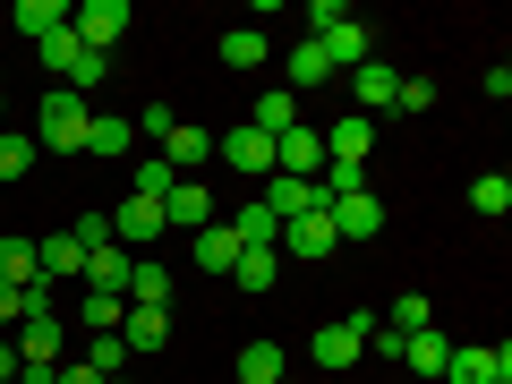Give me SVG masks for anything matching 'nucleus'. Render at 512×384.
<instances>
[{
	"instance_id": "bb28decb",
	"label": "nucleus",
	"mask_w": 512,
	"mask_h": 384,
	"mask_svg": "<svg viewBox=\"0 0 512 384\" xmlns=\"http://www.w3.org/2000/svg\"><path fill=\"white\" fill-rule=\"evenodd\" d=\"M35 60L60 77V86H69V77H77V60H86V43H77L69 26H60V35H43V43H35Z\"/></svg>"
},
{
	"instance_id": "f257e3e1",
	"label": "nucleus",
	"mask_w": 512,
	"mask_h": 384,
	"mask_svg": "<svg viewBox=\"0 0 512 384\" xmlns=\"http://www.w3.org/2000/svg\"><path fill=\"white\" fill-rule=\"evenodd\" d=\"M86 94L77 86H60V94H43V120H35V146L43 154H86Z\"/></svg>"
},
{
	"instance_id": "c85d7f7f",
	"label": "nucleus",
	"mask_w": 512,
	"mask_h": 384,
	"mask_svg": "<svg viewBox=\"0 0 512 384\" xmlns=\"http://www.w3.org/2000/svg\"><path fill=\"white\" fill-rule=\"evenodd\" d=\"M60 26H69V9H60V0H18V35H26V43L60 35Z\"/></svg>"
},
{
	"instance_id": "0eeeda50",
	"label": "nucleus",
	"mask_w": 512,
	"mask_h": 384,
	"mask_svg": "<svg viewBox=\"0 0 512 384\" xmlns=\"http://www.w3.org/2000/svg\"><path fill=\"white\" fill-rule=\"evenodd\" d=\"M35 274L52 282V291H60V282H77V274H86V239H77V231H52V239H35Z\"/></svg>"
},
{
	"instance_id": "a878e982",
	"label": "nucleus",
	"mask_w": 512,
	"mask_h": 384,
	"mask_svg": "<svg viewBox=\"0 0 512 384\" xmlns=\"http://www.w3.org/2000/svg\"><path fill=\"white\" fill-rule=\"evenodd\" d=\"M0 282H9V291L43 282V274H35V239H26V231H9V239H0Z\"/></svg>"
},
{
	"instance_id": "b1692460",
	"label": "nucleus",
	"mask_w": 512,
	"mask_h": 384,
	"mask_svg": "<svg viewBox=\"0 0 512 384\" xmlns=\"http://www.w3.org/2000/svg\"><path fill=\"white\" fill-rule=\"evenodd\" d=\"M222 222H231V239H239V248H274V239H282V222L274 214H265V205H239V214H222Z\"/></svg>"
},
{
	"instance_id": "473e14b6",
	"label": "nucleus",
	"mask_w": 512,
	"mask_h": 384,
	"mask_svg": "<svg viewBox=\"0 0 512 384\" xmlns=\"http://www.w3.org/2000/svg\"><path fill=\"white\" fill-rule=\"evenodd\" d=\"M291 86H333V60H325V52H316V43H308V35H299V43H291Z\"/></svg>"
},
{
	"instance_id": "7c9ffc66",
	"label": "nucleus",
	"mask_w": 512,
	"mask_h": 384,
	"mask_svg": "<svg viewBox=\"0 0 512 384\" xmlns=\"http://www.w3.org/2000/svg\"><path fill=\"white\" fill-rule=\"evenodd\" d=\"M128 180H137V188H128V197H154V205H163V197H171V188H180V171H171V163H163V154H146V163L128 171Z\"/></svg>"
},
{
	"instance_id": "58836bf2",
	"label": "nucleus",
	"mask_w": 512,
	"mask_h": 384,
	"mask_svg": "<svg viewBox=\"0 0 512 384\" xmlns=\"http://www.w3.org/2000/svg\"><path fill=\"white\" fill-rule=\"evenodd\" d=\"M9 325H26V291H9V282H0V333Z\"/></svg>"
},
{
	"instance_id": "4be33fe9",
	"label": "nucleus",
	"mask_w": 512,
	"mask_h": 384,
	"mask_svg": "<svg viewBox=\"0 0 512 384\" xmlns=\"http://www.w3.org/2000/svg\"><path fill=\"white\" fill-rule=\"evenodd\" d=\"M248 128H256V137H282V128H299V94H291V86H282V94H256Z\"/></svg>"
},
{
	"instance_id": "dca6fc26",
	"label": "nucleus",
	"mask_w": 512,
	"mask_h": 384,
	"mask_svg": "<svg viewBox=\"0 0 512 384\" xmlns=\"http://www.w3.org/2000/svg\"><path fill=\"white\" fill-rule=\"evenodd\" d=\"M111 239H120V248H154V239H163V205H154V197H128L120 214H111Z\"/></svg>"
},
{
	"instance_id": "6e6552de",
	"label": "nucleus",
	"mask_w": 512,
	"mask_h": 384,
	"mask_svg": "<svg viewBox=\"0 0 512 384\" xmlns=\"http://www.w3.org/2000/svg\"><path fill=\"white\" fill-rule=\"evenodd\" d=\"M222 171H248V180H274V137H256L248 120L222 137Z\"/></svg>"
},
{
	"instance_id": "a19ab883",
	"label": "nucleus",
	"mask_w": 512,
	"mask_h": 384,
	"mask_svg": "<svg viewBox=\"0 0 512 384\" xmlns=\"http://www.w3.org/2000/svg\"><path fill=\"white\" fill-rule=\"evenodd\" d=\"M18 384H60V367H18Z\"/></svg>"
},
{
	"instance_id": "2eb2a0df",
	"label": "nucleus",
	"mask_w": 512,
	"mask_h": 384,
	"mask_svg": "<svg viewBox=\"0 0 512 384\" xmlns=\"http://www.w3.org/2000/svg\"><path fill=\"white\" fill-rule=\"evenodd\" d=\"M325 222H333V239H376V231H384V205L359 188V197H333Z\"/></svg>"
},
{
	"instance_id": "c756f323",
	"label": "nucleus",
	"mask_w": 512,
	"mask_h": 384,
	"mask_svg": "<svg viewBox=\"0 0 512 384\" xmlns=\"http://www.w3.org/2000/svg\"><path fill=\"white\" fill-rule=\"evenodd\" d=\"M128 137H137L128 120H103V111L86 120V154H103V163H120V154H128Z\"/></svg>"
},
{
	"instance_id": "423d86ee",
	"label": "nucleus",
	"mask_w": 512,
	"mask_h": 384,
	"mask_svg": "<svg viewBox=\"0 0 512 384\" xmlns=\"http://www.w3.org/2000/svg\"><path fill=\"white\" fill-rule=\"evenodd\" d=\"M282 256H291V265H325L333 248H342V239H333V222L325 214H299V222H282V239H274Z\"/></svg>"
},
{
	"instance_id": "ea45409f",
	"label": "nucleus",
	"mask_w": 512,
	"mask_h": 384,
	"mask_svg": "<svg viewBox=\"0 0 512 384\" xmlns=\"http://www.w3.org/2000/svg\"><path fill=\"white\" fill-rule=\"evenodd\" d=\"M60 384H103V376H94V367L77 359V367H60Z\"/></svg>"
},
{
	"instance_id": "9b49d317",
	"label": "nucleus",
	"mask_w": 512,
	"mask_h": 384,
	"mask_svg": "<svg viewBox=\"0 0 512 384\" xmlns=\"http://www.w3.org/2000/svg\"><path fill=\"white\" fill-rule=\"evenodd\" d=\"M163 342H171V308H128L120 316V350L128 359H154Z\"/></svg>"
},
{
	"instance_id": "f704fd0d",
	"label": "nucleus",
	"mask_w": 512,
	"mask_h": 384,
	"mask_svg": "<svg viewBox=\"0 0 512 384\" xmlns=\"http://www.w3.org/2000/svg\"><path fill=\"white\" fill-rule=\"evenodd\" d=\"M77 316H86V333H120L128 299H103V291H86V299H77Z\"/></svg>"
},
{
	"instance_id": "5701e85b",
	"label": "nucleus",
	"mask_w": 512,
	"mask_h": 384,
	"mask_svg": "<svg viewBox=\"0 0 512 384\" xmlns=\"http://www.w3.org/2000/svg\"><path fill=\"white\" fill-rule=\"evenodd\" d=\"M274 376H291V350L282 342H248L239 350V384H274Z\"/></svg>"
},
{
	"instance_id": "1a4fd4ad",
	"label": "nucleus",
	"mask_w": 512,
	"mask_h": 384,
	"mask_svg": "<svg viewBox=\"0 0 512 384\" xmlns=\"http://www.w3.org/2000/svg\"><path fill=\"white\" fill-rule=\"evenodd\" d=\"M325 137V163H367L376 154V120H359V111H342L333 128H316Z\"/></svg>"
},
{
	"instance_id": "6ab92c4d",
	"label": "nucleus",
	"mask_w": 512,
	"mask_h": 384,
	"mask_svg": "<svg viewBox=\"0 0 512 384\" xmlns=\"http://www.w3.org/2000/svg\"><path fill=\"white\" fill-rule=\"evenodd\" d=\"M188 248H197V274H214V282L239 265V239H231V222H205V231L188 239Z\"/></svg>"
},
{
	"instance_id": "a211bd4d",
	"label": "nucleus",
	"mask_w": 512,
	"mask_h": 384,
	"mask_svg": "<svg viewBox=\"0 0 512 384\" xmlns=\"http://www.w3.org/2000/svg\"><path fill=\"white\" fill-rule=\"evenodd\" d=\"M128 308H171V265L163 256H137L128 265Z\"/></svg>"
},
{
	"instance_id": "aec40b11",
	"label": "nucleus",
	"mask_w": 512,
	"mask_h": 384,
	"mask_svg": "<svg viewBox=\"0 0 512 384\" xmlns=\"http://www.w3.org/2000/svg\"><path fill=\"white\" fill-rule=\"evenodd\" d=\"M154 154H163V163L171 171H180V180H188V171H197V163H214V137H205V128H171V137H163V146H154Z\"/></svg>"
},
{
	"instance_id": "ddd939ff",
	"label": "nucleus",
	"mask_w": 512,
	"mask_h": 384,
	"mask_svg": "<svg viewBox=\"0 0 512 384\" xmlns=\"http://www.w3.org/2000/svg\"><path fill=\"white\" fill-rule=\"evenodd\" d=\"M128 265H137V256H128L120 239L86 248V291H103V299H128Z\"/></svg>"
},
{
	"instance_id": "4c0bfd02",
	"label": "nucleus",
	"mask_w": 512,
	"mask_h": 384,
	"mask_svg": "<svg viewBox=\"0 0 512 384\" xmlns=\"http://www.w3.org/2000/svg\"><path fill=\"white\" fill-rule=\"evenodd\" d=\"M436 103V77H402V86H393V111H427Z\"/></svg>"
},
{
	"instance_id": "c9c22d12",
	"label": "nucleus",
	"mask_w": 512,
	"mask_h": 384,
	"mask_svg": "<svg viewBox=\"0 0 512 384\" xmlns=\"http://www.w3.org/2000/svg\"><path fill=\"white\" fill-rule=\"evenodd\" d=\"M86 367H94V376H120V367H128V350H120V333H94V342H86Z\"/></svg>"
},
{
	"instance_id": "393cba45",
	"label": "nucleus",
	"mask_w": 512,
	"mask_h": 384,
	"mask_svg": "<svg viewBox=\"0 0 512 384\" xmlns=\"http://www.w3.org/2000/svg\"><path fill=\"white\" fill-rule=\"evenodd\" d=\"M35 163H43V146H35V137H26V128H0V180L18 188Z\"/></svg>"
},
{
	"instance_id": "f8f14e48",
	"label": "nucleus",
	"mask_w": 512,
	"mask_h": 384,
	"mask_svg": "<svg viewBox=\"0 0 512 384\" xmlns=\"http://www.w3.org/2000/svg\"><path fill=\"white\" fill-rule=\"evenodd\" d=\"M316 52L333 60V69H367V60H376V43H367V26L359 18H342V26H325V35H308Z\"/></svg>"
},
{
	"instance_id": "9d476101",
	"label": "nucleus",
	"mask_w": 512,
	"mask_h": 384,
	"mask_svg": "<svg viewBox=\"0 0 512 384\" xmlns=\"http://www.w3.org/2000/svg\"><path fill=\"white\" fill-rule=\"evenodd\" d=\"M393 86H402V69H384V60H367V69H350V111H359V120H376V111H393Z\"/></svg>"
},
{
	"instance_id": "a18cd8bd",
	"label": "nucleus",
	"mask_w": 512,
	"mask_h": 384,
	"mask_svg": "<svg viewBox=\"0 0 512 384\" xmlns=\"http://www.w3.org/2000/svg\"><path fill=\"white\" fill-rule=\"evenodd\" d=\"M111 384H128V376H111Z\"/></svg>"
},
{
	"instance_id": "7ed1b4c3",
	"label": "nucleus",
	"mask_w": 512,
	"mask_h": 384,
	"mask_svg": "<svg viewBox=\"0 0 512 384\" xmlns=\"http://www.w3.org/2000/svg\"><path fill=\"white\" fill-rule=\"evenodd\" d=\"M69 35L86 43V52H111V43L128 35V0H86V9H69Z\"/></svg>"
},
{
	"instance_id": "4468645a",
	"label": "nucleus",
	"mask_w": 512,
	"mask_h": 384,
	"mask_svg": "<svg viewBox=\"0 0 512 384\" xmlns=\"http://www.w3.org/2000/svg\"><path fill=\"white\" fill-rule=\"evenodd\" d=\"M205 222H214V197H205V180H180V188L163 197V231H188V239H197Z\"/></svg>"
},
{
	"instance_id": "79ce46f5",
	"label": "nucleus",
	"mask_w": 512,
	"mask_h": 384,
	"mask_svg": "<svg viewBox=\"0 0 512 384\" xmlns=\"http://www.w3.org/2000/svg\"><path fill=\"white\" fill-rule=\"evenodd\" d=\"M0 384H18V350L9 342H0Z\"/></svg>"
},
{
	"instance_id": "f03ea898",
	"label": "nucleus",
	"mask_w": 512,
	"mask_h": 384,
	"mask_svg": "<svg viewBox=\"0 0 512 384\" xmlns=\"http://www.w3.org/2000/svg\"><path fill=\"white\" fill-rule=\"evenodd\" d=\"M367 325H376V316H333V325H316V367H359L367 359Z\"/></svg>"
},
{
	"instance_id": "e433bc0d",
	"label": "nucleus",
	"mask_w": 512,
	"mask_h": 384,
	"mask_svg": "<svg viewBox=\"0 0 512 384\" xmlns=\"http://www.w3.org/2000/svg\"><path fill=\"white\" fill-rule=\"evenodd\" d=\"M128 128H137V137H154V146H163V137H171V128H180V120H171V103H163V94H154V103H137V120H128Z\"/></svg>"
},
{
	"instance_id": "37998d69",
	"label": "nucleus",
	"mask_w": 512,
	"mask_h": 384,
	"mask_svg": "<svg viewBox=\"0 0 512 384\" xmlns=\"http://www.w3.org/2000/svg\"><path fill=\"white\" fill-rule=\"evenodd\" d=\"M0 86H9V69H0Z\"/></svg>"
},
{
	"instance_id": "20e7f679",
	"label": "nucleus",
	"mask_w": 512,
	"mask_h": 384,
	"mask_svg": "<svg viewBox=\"0 0 512 384\" xmlns=\"http://www.w3.org/2000/svg\"><path fill=\"white\" fill-rule=\"evenodd\" d=\"M444 384H512V350H504V342H495V350H478V342L461 350V342H453V359H444Z\"/></svg>"
},
{
	"instance_id": "cd10ccee",
	"label": "nucleus",
	"mask_w": 512,
	"mask_h": 384,
	"mask_svg": "<svg viewBox=\"0 0 512 384\" xmlns=\"http://www.w3.org/2000/svg\"><path fill=\"white\" fill-rule=\"evenodd\" d=\"M470 214H487V222L512 214V180H504V171H478V180H470Z\"/></svg>"
},
{
	"instance_id": "72a5a7b5",
	"label": "nucleus",
	"mask_w": 512,
	"mask_h": 384,
	"mask_svg": "<svg viewBox=\"0 0 512 384\" xmlns=\"http://www.w3.org/2000/svg\"><path fill=\"white\" fill-rule=\"evenodd\" d=\"M384 325H393V333H427V325H436V316H427V291H402L393 308H384Z\"/></svg>"
},
{
	"instance_id": "39448f33",
	"label": "nucleus",
	"mask_w": 512,
	"mask_h": 384,
	"mask_svg": "<svg viewBox=\"0 0 512 384\" xmlns=\"http://www.w3.org/2000/svg\"><path fill=\"white\" fill-rule=\"evenodd\" d=\"M274 171H282V180H316V171H325V137H316L308 120L282 128V137H274Z\"/></svg>"
},
{
	"instance_id": "c03bdc74",
	"label": "nucleus",
	"mask_w": 512,
	"mask_h": 384,
	"mask_svg": "<svg viewBox=\"0 0 512 384\" xmlns=\"http://www.w3.org/2000/svg\"><path fill=\"white\" fill-rule=\"evenodd\" d=\"M274 384H291V376H274Z\"/></svg>"
},
{
	"instance_id": "f3484780",
	"label": "nucleus",
	"mask_w": 512,
	"mask_h": 384,
	"mask_svg": "<svg viewBox=\"0 0 512 384\" xmlns=\"http://www.w3.org/2000/svg\"><path fill=\"white\" fill-rule=\"evenodd\" d=\"M444 359H453V342H444L436 325H427V333H402V367H410V376L444 384Z\"/></svg>"
},
{
	"instance_id": "412c9836",
	"label": "nucleus",
	"mask_w": 512,
	"mask_h": 384,
	"mask_svg": "<svg viewBox=\"0 0 512 384\" xmlns=\"http://www.w3.org/2000/svg\"><path fill=\"white\" fill-rule=\"evenodd\" d=\"M231 282H239V291H274V282H282V248H239Z\"/></svg>"
},
{
	"instance_id": "2f4dec72",
	"label": "nucleus",
	"mask_w": 512,
	"mask_h": 384,
	"mask_svg": "<svg viewBox=\"0 0 512 384\" xmlns=\"http://www.w3.org/2000/svg\"><path fill=\"white\" fill-rule=\"evenodd\" d=\"M222 69H265V35L256 26H231L222 35Z\"/></svg>"
}]
</instances>
